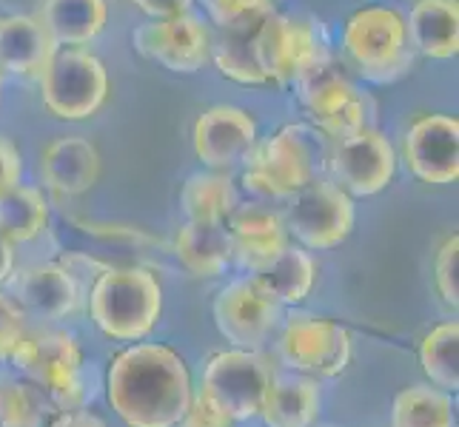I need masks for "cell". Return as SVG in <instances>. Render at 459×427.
<instances>
[{
	"mask_svg": "<svg viewBox=\"0 0 459 427\" xmlns=\"http://www.w3.org/2000/svg\"><path fill=\"white\" fill-rule=\"evenodd\" d=\"M106 393L129 427H174L192 402V376L171 347L143 342L112 362Z\"/></svg>",
	"mask_w": 459,
	"mask_h": 427,
	"instance_id": "1",
	"label": "cell"
},
{
	"mask_svg": "<svg viewBox=\"0 0 459 427\" xmlns=\"http://www.w3.org/2000/svg\"><path fill=\"white\" fill-rule=\"evenodd\" d=\"M89 311L108 339L137 342L160 322L163 288L143 268H106L89 294Z\"/></svg>",
	"mask_w": 459,
	"mask_h": 427,
	"instance_id": "2",
	"label": "cell"
},
{
	"mask_svg": "<svg viewBox=\"0 0 459 427\" xmlns=\"http://www.w3.org/2000/svg\"><path fill=\"white\" fill-rule=\"evenodd\" d=\"M342 49L354 69L374 83L394 81L411 66L405 18L391 6L354 12L342 31Z\"/></svg>",
	"mask_w": 459,
	"mask_h": 427,
	"instance_id": "3",
	"label": "cell"
},
{
	"mask_svg": "<svg viewBox=\"0 0 459 427\" xmlns=\"http://www.w3.org/2000/svg\"><path fill=\"white\" fill-rule=\"evenodd\" d=\"M314 180V142L303 125H286L246 154L243 183L260 197L282 200Z\"/></svg>",
	"mask_w": 459,
	"mask_h": 427,
	"instance_id": "4",
	"label": "cell"
},
{
	"mask_svg": "<svg viewBox=\"0 0 459 427\" xmlns=\"http://www.w3.org/2000/svg\"><path fill=\"white\" fill-rule=\"evenodd\" d=\"M46 108L60 120H86L108 98V72L86 49H57L40 72Z\"/></svg>",
	"mask_w": 459,
	"mask_h": 427,
	"instance_id": "5",
	"label": "cell"
},
{
	"mask_svg": "<svg viewBox=\"0 0 459 427\" xmlns=\"http://www.w3.org/2000/svg\"><path fill=\"white\" fill-rule=\"evenodd\" d=\"M274 371L257 351H223L205 365L203 390L226 410L231 422L260 416Z\"/></svg>",
	"mask_w": 459,
	"mask_h": 427,
	"instance_id": "6",
	"label": "cell"
},
{
	"mask_svg": "<svg viewBox=\"0 0 459 427\" xmlns=\"http://www.w3.org/2000/svg\"><path fill=\"white\" fill-rule=\"evenodd\" d=\"M257 63L268 83H297L314 66H320V38L311 23L294 21L289 14L268 12L255 31Z\"/></svg>",
	"mask_w": 459,
	"mask_h": 427,
	"instance_id": "7",
	"label": "cell"
},
{
	"mask_svg": "<svg viewBox=\"0 0 459 427\" xmlns=\"http://www.w3.org/2000/svg\"><path fill=\"white\" fill-rule=\"evenodd\" d=\"M286 231L311 251H325L340 245L354 228V202L337 183L311 180L291 194L286 214Z\"/></svg>",
	"mask_w": 459,
	"mask_h": 427,
	"instance_id": "8",
	"label": "cell"
},
{
	"mask_svg": "<svg viewBox=\"0 0 459 427\" xmlns=\"http://www.w3.org/2000/svg\"><path fill=\"white\" fill-rule=\"evenodd\" d=\"M9 359L49 399H57L60 405H72L81 399L83 356L69 334L23 337Z\"/></svg>",
	"mask_w": 459,
	"mask_h": 427,
	"instance_id": "9",
	"label": "cell"
},
{
	"mask_svg": "<svg viewBox=\"0 0 459 427\" xmlns=\"http://www.w3.org/2000/svg\"><path fill=\"white\" fill-rule=\"evenodd\" d=\"M282 359L308 376H337L351 362V337L337 322L311 313L289 316L280 339Z\"/></svg>",
	"mask_w": 459,
	"mask_h": 427,
	"instance_id": "10",
	"label": "cell"
},
{
	"mask_svg": "<svg viewBox=\"0 0 459 427\" xmlns=\"http://www.w3.org/2000/svg\"><path fill=\"white\" fill-rule=\"evenodd\" d=\"M134 49L169 72L195 74L212 57V31L188 12L157 18L134 31Z\"/></svg>",
	"mask_w": 459,
	"mask_h": 427,
	"instance_id": "11",
	"label": "cell"
},
{
	"mask_svg": "<svg viewBox=\"0 0 459 427\" xmlns=\"http://www.w3.org/2000/svg\"><path fill=\"white\" fill-rule=\"evenodd\" d=\"M331 174L345 194L374 197L397 174V154L385 134L359 129L337 140L334 151H331Z\"/></svg>",
	"mask_w": 459,
	"mask_h": 427,
	"instance_id": "12",
	"label": "cell"
},
{
	"mask_svg": "<svg viewBox=\"0 0 459 427\" xmlns=\"http://www.w3.org/2000/svg\"><path fill=\"white\" fill-rule=\"evenodd\" d=\"M280 303H274L255 279H234L214 299L217 330L240 351H257L277 328Z\"/></svg>",
	"mask_w": 459,
	"mask_h": 427,
	"instance_id": "13",
	"label": "cell"
},
{
	"mask_svg": "<svg viewBox=\"0 0 459 427\" xmlns=\"http://www.w3.org/2000/svg\"><path fill=\"white\" fill-rule=\"evenodd\" d=\"M299 100L316 129L328 137L342 140L359 129H366V100L345 81L340 72L325 69L323 63L297 81Z\"/></svg>",
	"mask_w": 459,
	"mask_h": 427,
	"instance_id": "14",
	"label": "cell"
},
{
	"mask_svg": "<svg viewBox=\"0 0 459 427\" xmlns=\"http://www.w3.org/2000/svg\"><path fill=\"white\" fill-rule=\"evenodd\" d=\"M405 163L417 180L448 185L459 177V123L446 115H425L411 123L403 142Z\"/></svg>",
	"mask_w": 459,
	"mask_h": 427,
	"instance_id": "15",
	"label": "cell"
},
{
	"mask_svg": "<svg viewBox=\"0 0 459 427\" xmlns=\"http://www.w3.org/2000/svg\"><path fill=\"white\" fill-rule=\"evenodd\" d=\"M257 146V125L243 108L214 106L195 123V151L209 168H231Z\"/></svg>",
	"mask_w": 459,
	"mask_h": 427,
	"instance_id": "16",
	"label": "cell"
},
{
	"mask_svg": "<svg viewBox=\"0 0 459 427\" xmlns=\"http://www.w3.org/2000/svg\"><path fill=\"white\" fill-rule=\"evenodd\" d=\"M14 303L38 320H63L81 303V288L66 265L38 262L14 279Z\"/></svg>",
	"mask_w": 459,
	"mask_h": 427,
	"instance_id": "17",
	"label": "cell"
},
{
	"mask_svg": "<svg viewBox=\"0 0 459 427\" xmlns=\"http://www.w3.org/2000/svg\"><path fill=\"white\" fill-rule=\"evenodd\" d=\"M226 228L231 236V251L248 271H257L289 245V231L282 219L260 202L237 205L229 214Z\"/></svg>",
	"mask_w": 459,
	"mask_h": 427,
	"instance_id": "18",
	"label": "cell"
},
{
	"mask_svg": "<svg viewBox=\"0 0 459 427\" xmlns=\"http://www.w3.org/2000/svg\"><path fill=\"white\" fill-rule=\"evenodd\" d=\"M40 171L52 192L77 197L98 183L100 154L83 137H60L43 149Z\"/></svg>",
	"mask_w": 459,
	"mask_h": 427,
	"instance_id": "19",
	"label": "cell"
},
{
	"mask_svg": "<svg viewBox=\"0 0 459 427\" xmlns=\"http://www.w3.org/2000/svg\"><path fill=\"white\" fill-rule=\"evenodd\" d=\"M57 46L38 18L6 14L0 18V69L18 77H40Z\"/></svg>",
	"mask_w": 459,
	"mask_h": 427,
	"instance_id": "20",
	"label": "cell"
},
{
	"mask_svg": "<svg viewBox=\"0 0 459 427\" xmlns=\"http://www.w3.org/2000/svg\"><path fill=\"white\" fill-rule=\"evenodd\" d=\"M408 40L417 52L448 60L459 52V4L456 0H417L408 14Z\"/></svg>",
	"mask_w": 459,
	"mask_h": 427,
	"instance_id": "21",
	"label": "cell"
},
{
	"mask_svg": "<svg viewBox=\"0 0 459 427\" xmlns=\"http://www.w3.org/2000/svg\"><path fill=\"white\" fill-rule=\"evenodd\" d=\"M40 26L57 46H83L103 31L108 9L106 0H38Z\"/></svg>",
	"mask_w": 459,
	"mask_h": 427,
	"instance_id": "22",
	"label": "cell"
},
{
	"mask_svg": "<svg viewBox=\"0 0 459 427\" xmlns=\"http://www.w3.org/2000/svg\"><path fill=\"white\" fill-rule=\"evenodd\" d=\"M174 254L195 277H220L229 268L234 251L226 223H197L188 219L174 240Z\"/></svg>",
	"mask_w": 459,
	"mask_h": 427,
	"instance_id": "23",
	"label": "cell"
},
{
	"mask_svg": "<svg viewBox=\"0 0 459 427\" xmlns=\"http://www.w3.org/2000/svg\"><path fill=\"white\" fill-rule=\"evenodd\" d=\"M320 414V388L308 376H274L260 416L268 427H311Z\"/></svg>",
	"mask_w": 459,
	"mask_h": 427,
	"instance_id": "24",
	"label": "cell"
},
{
	"mask_svg": "<svg viewBox=\"0 0 459 427\" xmlns=\"http://www.w3.org/2000/svg\"><path fill=\"white\" fill-rule=\"evenodd\" d=\"M260 288L280 305H297L311 294L314 285V260L308 251L286 245L274 260H268L263 268L251 271Z\"/></svg>",
	"mask_w": 459,
	"mask_h": 427,
	"instance_id": "25",
	"label": "cell"
},
{
	"mask_svg": "<svg viewBox=\"0 0 459 427\" xmlns=\"http://www.w3.org/2000/svg\"><path fill=\"white\" fill-rule=\"evenodd\" d=\"M257 23H260V18L223 26V35H220V40H212V57L217 63V69L234 83L268 86L265 74H263L260 63H257V52H255Z\"/></svg>",
	"mask_w": 459,
	"mask_h": 427,
	"instance_id": "26",
	"label": "cell"
},
{
	"mask_svg": "<svg viewBox=\"0 0 459 427\" xmlns=\"http://www.w3.org/2000/svg\"><path fill=\"white\" fill-rule=\"evenodd\" d=\"M180 205L197 223H226L237 209V192L223 174H192L183 185Z\"/></svg>",
	"mask_w": 459,
	"mask_h": 427,
	"instance_id": "27",
	"label": "cell"
},
{
	"mask_svg": "<svg viewBox=\"0 0 459 427\" xmlns=\"http://www.w3.org/2000/svg\"><path fill=\"white\" fill-rule=\"evenodd\" d=\"M394 427H454L451 393L431 385H414L397 393L391 410Z\"/></svg>",
	"mask_w": 459,
	"mask_h": 427,
	"instance_id": "28",
	"label": "cell"
},
{
	"mask_svg": "<svg viewBox=\"0 0 459 427\" xmlns=\"http://www.w3.org/2000/svg\"><path fill=\"white\" fill-rule=\"evenodd\" d=\"M46 223H49V209L38 188L18 183L9 194L0 197V234H6L12 243L35 240Z\"/></svg>",
	"mask_w": 459,
	"mask_h": 427,
	"instance_id": "29",
	"label": "cell"
},
{
	"mask_svg": "<svg viewBox=\"0 0 459 427\" xmlns=\"http://www.w3.org/2000/svg\"><path fill=\"white\" fill-rule=\"evenodd\" d=\"M422 371L442 390L459 388V325L446 322L437 325L431 334H425L420 345Z\"/></svg>",
	"mask_w": 459,
	"mask_h": 427,
	"instance_id": "30",
	"label": "cell"
},
{
	"mask_svg": "<svg viewBox=\"0 0 459 427\" xmlns=\"http://www.w3.org/2000/svg\"><path fill=\"white\" fill-rule=\"evenodd\" d=\"M46 393L26 379L0 376V427H43Z\"/></svg>",
	"mask_w": 459,
	"mask_h": 427,
	"instance_id": "31",
	"label": "cell"
},
{
	"mask_svg": "<svg viewBox=\"0 0 459 427\" xmlns=\"http://www.w3.org/2000/svg\"><path fill=\"white\" fill-rule=\"evenodd\" d=\"M434 279H437L439 296L456 308L459 303V236L456 234L448 236L439 248L437 262H434Z\"/></svg>",
	"mask_w": 459,
	"mask_h": 427,
	"instance_id": "32",
	"label": "cell"
},
{
	"mask_svg": "<svg viewBox=\"0 0 459 427\" xmlns=\"http://www.w3.org/2000/svg\"><path fill=\"white\" fill-rule=\"evenodd\" d=\"M272 6H274V0H205V9H209L212 21L220 29L263 18V14L272 12Z\"/></svg>",
	"mask_w": 459,
	"mask_h": 427,
	"instance_id": "33",
	"label": "cell"
},
{
	"mask_svg": "<svg viewBox=\"0 0 459 427\" xmlns=\"http://www.w3.org/2000/svg\"><path fill=\"white\" fill-rule=\"evenodd\" d=\"M174 427H231V419L226 410L200 388L197 393H192V402H188L186 414Z\"/></svg>",
	"mask_w": 459,
	"mask_h": 427,
	"instance_id": "34",
	"label": "cell"
},
{
	"mask_svg": "<svg viewBox=\"0 0 459 427\" xmlns=\"http://www.w3.org/2000/svg\"><path fill=\"white\" fill-rule=\"evenodd\" d=\"M26 337V313L12 296L0 294V362L9 359L18 342Z\"/></svg>",
	"mask_w": 459,
	"mask_h": 427,
	"instance_id": "35",
	"label": "cell"
},
{
	"mask_svg": "<svg viewBox=\"0 0 459 427\" xmlns=\"http://www.w3.org/2000/svg\"><path fill=\"white\" fill-rule=\"evenodd\" d=\"M21 183V154L6 137H0V197Z\"/></svg>",
	"mask_w": 459,
	"mask_h": 427,
	"instance_id": "36",
	"label": "cell"
},
{
	"mask_svg": "<svg viewBox=\"0 0 459 427\" xmlns=\"http://www.w3.org/2000/svg\"><path fill=\"white\" fill-rule=\"evenodd\" d=\"M132 6H137L140 12H146L149 18H171V14L188 12L192 0H129Z\"/></svg>",
	"mask_w": 459,
	"mask_h": 427,
	"instance_id": "37",
	"label": "cell"
},
{
	"mask_svg": "<svg viewBox=\"0 0 459 427\" xmlns=\"http://www.w3.org/2000/svg\"><path fill=\"white\" fill-rule=\"evenodd\" d=\"M49 427H106L103 419L94 414H83V410H72V414H60Z\"/></svg>",
	"mask_w": 459,
	"mask_h": 427,
	"instance_id": "38",
	"label": "cell"
},
{
	"mask_svg": "<svg viewBox=\"0 0 459 427\" xmlns=\"http://www.w3.org/2000/svg\"><path fill=\"white\" fill-rule=\"evenodd\" d=\"M14 268V251H12V240L6 234H0V282H6Z\"/></svg>",
	"mask_w": 459,
	"mask_h": 427,
	"instance_id": "39",
	"label": "cell"
},
{
	"mask_svg": "<svg viewBox=\"0 0 459 427\" xmlns=\"http://www.w3.org/2000/svg\"><path fill=\"white\" fill-rule=\"evenodd\" d=\"M0 89H4V81H0Z\"/></svg>",
	"mask_w": 459,
	"mask_h": 427,
	"instance_id": "40",
	"label": "cell"
}]
</instances>
